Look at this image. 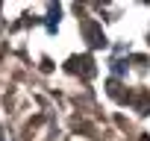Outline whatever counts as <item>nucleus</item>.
Listing matches in <instances>:
<instances>
[{"mask_svg": "<svg viewBox=\"0 0 150 141\" xmlns=\"http://www.w3.org/2000/svg\"><path fill=\"white\" fill-rule=\"evenodd\" d=\"M65 70H68V74H80L83 80H91V77L97 74L91 56H71V59L65 62Z\"/></svg>", "mask_w": 150, "mask_h": 141, "instance_id": "f257e3e1", "label": "nucleus"}, {"mask_svg": "<svg viewBox=\"0 0 150 141\" xmlns=\"http://www.w3.org/2000/svg\"><path fill=\"white\" fill-rule=\"evenodd\" d=\"M83 35H86V41H88L91 50L106 47V35H103V27L97 21H83Z\"/></svg>", "mask_w": 150, "mask_h": 141, "instance_id": "f03ea898", "label": "nucleus"}, {"mask_svg": "<svg viewBox=\"0 0 150 141\" xmlns=\"http://www.w3.org/2000/svg\"><path fill=\"white\" fill-rule=\"evenodd\" d=\"M127 103H129L138 115H150V91H147V88H135Z\"/></svg>", "mask_w": 150, "mask_h": 141, "instance_id": "7ed1b4c3", "label": "nucleus"}, {"mask_svg": "<svg viewBox=\"0 0 150 141\" xmlns=\"http://www.w3.org/2000/svg\"><path fill=\"white\" fill-rule=\"evenodd\" d=\"M106 94H109L112 100H118V103H127V100H129V91H124V85H121L118 80H109V82H106Z\"/></svg>", "mask_w": 150, "mask_h": 141, "instance_id": "20e7f679", "label": "nucleus"}, {"mask_svg": "<svg viewBox=\"0 0 150 141\" xmlns=\"http://www.w3.org/2000/svg\"><path fill=\"white\" fill-rule=\"evenodd\" d=\"M112 74H115V77H124V74H127V62H124V59H115V62H112Z\"/></svg>", "mask_w": 150, "mask_h": 141, "instance_id": "39448f33", "label": "nucleus"}, {"mask_svg": "<svg viewBox=\"0 0 150 141\" xmlns=\"http://www.w3.org/2000/svg\"><path fill=\"white\" fill-rule=\"evenodd\" d=\"M56 27H59V6L50 9V21H47V30H50V32H53Z\"/></svg>", "mask_w": 150, "mask_h": 141, "instance_id": "423d86ee", "label": "nucleus"}]
</instances>
